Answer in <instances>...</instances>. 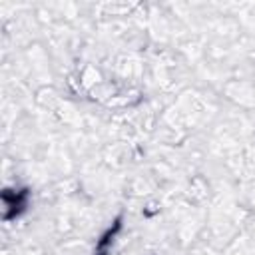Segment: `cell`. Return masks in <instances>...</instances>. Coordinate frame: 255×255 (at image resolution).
<instances>
[{
	"label": "cell",
	"mask_w": 255,
	"mask_h": 255,
	"mask_svg": "<svg viewBox=\"0 0 255 255\" xmlns=\"http://www.w3.org/2000/svg\"><path fill=\"white\" fill-rule=\"evenodd\" d=\"M30 205V189L28 187H4L0 191V217L10 223L18 219Z\"/></svg>",
	"instance_id": "cell-1"
},
{
	"label": "cell",
	"mask_w": 255,
	"mask_h": 255,
	"mask_svg": "<svg viewBox=\"0 0 255 255\" xmlns=\"http://www.w3.org/2000/svg\"><path fill=\"white\" fill-rule=\"evenodd\" d=\"M122 229H124V223H122V215H120V217H116V221L102 233V237L96 241L94 255H112L114 245H116V241H118Z\"/></svg>",
	"instance_id": "cell-2"
},
{
	"label": "cell",
	"mask_w": 255,
	"mask_h": 255,
	"mask_svg": "<svg viewBox=\"0 0 255 255\" xmlns=\"http://www.w3.org/2000/svg\"><path fill=\"white\" fill-rule=\"evenodd\" d=\"M141 100V92L135 88H116L114 94L110 96V100L104 104L106 108L112 110H124V108H131L135 104H139Z\"/></svg>",
	"instance_id": "cell-3"
},
{
	"label": "cell",
	"mask_w": 255,
	"mask_h": 255,
	"mask_svg": "<svg viewBox=\"0 0 255 255\" xmlns=\"http://www.w3.org/2000/svg\"><path fill=\"white\" fill-rule=\"evenodd\" d=\"M78 92H84V94H92L98 86H102L106 80L102 76V72L98 68H94L92 64H86L80 72H78Z\"/></svg>",
	"instance_id": "cell-4"
}]
</instances>
